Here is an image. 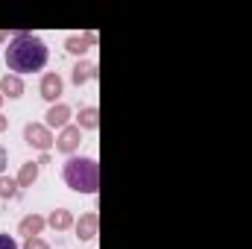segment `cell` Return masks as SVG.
Here are the masks:
<instances>
[{"label":"cell","mask_w":252,"mask_h":249,"mask_svg":"<svg viewBox=\"0 0 252 249\" xmlns=\"http://www.w3.org/2000/svg\"><path fill=\"white\" fill-rule=\"evenodd\" d=\"M47 56H50L47 44L32 32H18L6 47V64H9V70H15V76L41 70L47 64Z\"/></svg>","instance_id":"cell-1"},{"label":"cell","mask_w":252,"mask_h":249,"mask_svg":"<svg viewBox=\"0 0 252 249\" xmlns=\"http://www.w3.org/2000/svg\"><path fill=\"white\" fill-rule=\"evenodd\" d=\"M64 185L76 193H97L100 190V164L85 156H73L64 161Z\"/></svg>","instance_id":"cell-2"},{"label":"cell","mask_w":252,"mask_h":249,"mask_svg":"<svg viewBox=\"0 0 252 249\" xmlns=\"http://www.w3.org/2000/svg\"><path fill=\"white\" fill-rule=\"evenodd\" d=\"M24 141L30 147H35V150H41V153H47L50 147H56V138L50 135V129L44 124H27L24 126Z\"/></svg>","instance_id":"cell-3"},{"label":"cell","mask_w":252,"mask_h":249,"mask_svg":"<svg viewBox=\"0 0 252 249\" xmlns=\"http://www.w3.org/2000/svg\"><path fill=\"white\" fill-rule=\"evenodd\" d=\"M79 144H82V129H79L76 124L64 126L62 132L56 135V150H59V153H64V156L76 153V150H79Z\"/></svg>","instance_id":"cell-4"},{"label":"cell","mask_w":252,"mask_h":249,"mask_svg":"<svg viewBox=\"0 0 252 249\" xmlns=\"http://www.w3.org/2000/svg\"><path fill=\"white\" fill-rule=\"evenodd\" d=\"M62 76L59 73H44L41 76V85H38V91H41V97L47 100V103H53L56 106V100L62 97Z\"/></svg>","instance_id":"cell-5"},{"label":"cell","mask_w":252,"mask_h":249,"mask_svg":"<svg viewBox=\"0 0 252 249\" xmlns=\"http://www.w3.org/2000/svg\"><path fill=\"white\" fill-rule=\"evenodd\" d=\"M97 229H100L97 211H88V214H82V217L76 220V235H79V241H94V238H97Z\"/></svg>","instance_id":"cell-6"},{"label":"cell","mask_w":252,"mask_h":249,"mask_svg":"<svg viewBox=\"0 0 252 249\" xmlns=\"http://www.w3.org/2000/svg\"><path fill=\"white\" fill-rule=\"evenodd\" d=\"M47 118V129H59L62 132L64 126H70V106H64V103H56V106H50V112L44 115Z\"/></svg>","instance_id":"cell-7"},{"label":"cell","mask_w":252,"mask_h":249,"mask_svg":"<svg viewBox=\"0 0 252 249\" xmlns=\"http://www.w3.org/2000/svg\"><path fill=\"white\" fill-rule=\"evenodd\" d=\"M44 226H47L44 217H38V214H27V217L18 223V235H24V238L30 241V238H38V235L44 232Z\"/></svg>","instance_id":"cell-8"},{"label":"cell","mask_w":252,"mask_h":249,"mask_svg":"<svg viewBox=\"0 0 252 249\" xmlns=\"http://www.w3.org/2000/svg\"><path fill=\"white\" fill-rule=\"evenodd\" d=\"M70 79H73V85H85V82L97 79V64L94 62H76L73 70H70Z\"/></svg>","instance_id":"cell-9"},{"label":"cell","mask_w":252,"mask_h":249,"mask_svg":"<svg viewBox=\"0 0 252 249\" xmlns=\"http://www.w3.org/2000/svg\"><path fill=\"white\" fill-rule=\"evenodd\" d=\"M0 94H3V97H9V100H18V97L24 94V82H21V76L6 73V76L0 79Z\"/></svg>","instance_id":"cell-10"},{"label":"cell","mask_w":252,"mask_h":249,"mask_svg":"<svg viewBox=\"0 0 252 249\" xmlns=\"http://www.w3.org/2000/svg\"><path fill=\"white\" fill-rule=\"evenodd\" d=\"M76 126H79V129H97V126H100V112H97L94 106H85V109H79Z\"/></svg>","instance_id":"cell-11"},{"label":"cell","mask_w":252,"mask_h":249,"mask_svg":"<svg viewBox=\"0 0 252 249\" xmlns=\"http://www.w3.org/2000/svg\"><path fill=\"white\" fill-rule=\"evenodd\" d=\"M47 223H50L56 232H64V229H70V226H73V214H70L67 208H56V211L47 217Z\"/></svg>","instance_id":"cell-12"},{"label":"cell","mask_w":252,"mask_h":249,"mask_svg":"<svg viewBox=\"0 0 252 249\" xmlns=\"http://www.w3.org/2000/svg\"><path fill=\"white\" fill-rule=\"evenodd\" d=\"M35 179H38V161H27V164L21 167V173H18V185L21 187H32L35 185Z\"/></svg>","instance_id":"cell-13"},{"label":"cell","mask_w":252,"mask_h":249,"mask_svg":"<svg viewBox=\"0 0 252 249\" xmlns=\"http://www.w3.org/2000/svg\"><path fill=\"white\" fill-rule=\"evenodd\" d=\"M88 47H91L88 35H67V41H64V50H67V53H73V56H82Z\"/></svg>","instance_id":"cell-14"},{"label":"cell","mask_w":252,"mask_h":249,"mask_svg":"<svg viewBox=\"0 0 252 249\" xmlns=\"http://www.w3.org/2000/svg\"><path fill=\"white\" fill-rule=\"evenodd\" d=\"M18 193H21L18 179H12V176H0V199H15Z\"/></svg>","instance_id":"cell-15"},{"label":"cell","mask_w":252,"mask_h":249,"mask_svg":"<svg viewBox=\"0 0 252 249\" xmlns=\"http://www.w3.org/2000/svg\"><path fill=\"white\" fill-rule=\"evenodd\" d=\"M24 249H50V247H47V241H41V238H30V241L24 244Z\"/></svg>","instance_id":"cell-16"},{"label":"cell","mask_w":252,"mask_h":249,"mask_svg":"<svg viewBox=\"0 0 252 249\" xmlns=\"http://www.w3.org/2000/svg\"><path fill=\"white\" fill-rule=\"evenodd\" d=\"M0 249H18V244H15L9 235H0Z\"/></svg>","instance_id":"cell-17"},{"label":"cell","mask_w":252,"mask_h":249,"mask_svg":"<svg viewBox=\"0 0 252 249\" xmlns=\"http://www.w3.org/2000/svg\"><path fill=\"white\" fill-rule=\"evenodd\" d=\"M3 170H6V150L0 147V173H3Z\"/></svg>","instance_id":"cell-18"},{"label":"cell","mask_w":252,"mask_h":249,"mask_svg":"<svg viewBox=\"0 0 252 249\" xmlns=\"http://www.w3.org/2000/svg\"><path fill=\"white\" fill-rule=\"evenodd\" d=\"M6 129H9V118H3V115H0V132H6Z\"/></svg>","instance_id":"cell-19"},{"label":"cell","mask_w":252,"mask_h":249,"mask_svg":"<svg viewBox=\"0 0 252 249\" xmlns=\"http://www.w3.org/2000/svg\"><path fill=\"white\" fill-rule=\"evenodd\" d=\"M3 41H6V32H0V44H3Z\"/></svg>","instance_id":"cell-20"},{"label":"cell","mask_w":252,"mask_h":249,"mask_svg":"<svg viewBox=\"0 0 252 249\" xmlns=\"http://www.w3.org/2000/svg\"><path fill=\"white\" fill-rule=\"evenodd\" d=\"M3 100H6V97H3V94H0V106H3Z\"/></svg>","instance_id":"cell-21"}]
</instances>
